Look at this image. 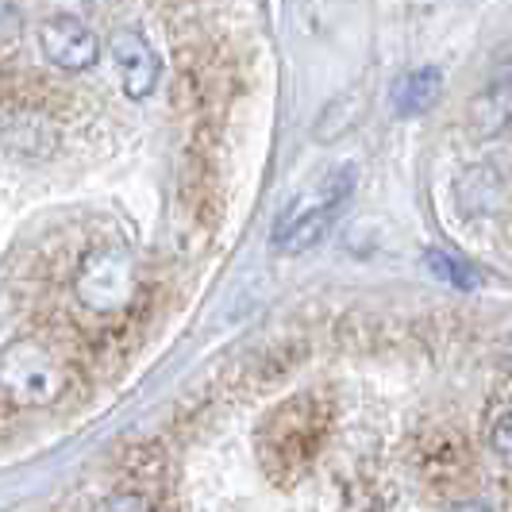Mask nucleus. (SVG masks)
Segmentation results:
<instances>
[{
    "mask_svg": "<svg viewBox=\"0 0 512 512\" xmlns=\"http://www.w3.org/2000/svg\"><path fill=\"white\" fill-rule=\"evenodd\" d=\"M355 193V166H335L328 174L308 185L301 197H293V205L282 212L278 228L270 235V243L282 251V255H301V251H312L328 228L332 220L343 212V205L351 201Z\"/></svg>",
    "mask_w": 512,
    "mask_h": 512,
    "instance_id": "f257e3e1",
    "label": "nucleus"
},
{
    "mask_svg": "<svg viewBox=\"0 0 512 512\" xmlns=\"http://www.w3.org/2000/svg\"><path fill=\"white\" fill-rule=\"evenodd\" d=\"M0 389L24 409H47L66 393V366L47 343L16 339L0 351Z\"/></svg>",
    "mask_w": 512,
    "mask_h": 512,
    "instance_id": "f03ea898",
    "label": "nucleus"
},
{
    "mask_svg": "<svg viewBox=\"0 0 512 512\" xmlns=\"http://www.w3.org/2000/svg\"><path fill=\"white\" fill-rule=\"evenodd\" d=\"M131 293H135V262H131L128 251L104 247V251L85 258V266L77 274L81 305L101 312V316H112V312L128 308Z\"/></svg>",
    "mask_w": 512,
    "mask_h": 512,
    "instance_id": "7ed1b4c3",
    "label": "nucleus"
},
{
    "mask_svg": "<svg viewBox=\"0 0 512 512\" xmlns=\"http://www.w3.org/2000/svg\"><path fill=\"white\" fill-rule=\"evenodd\" d=\"M39 47L43 58L66 70V74H81L93 70L101 58V39L93 35V27H85L77 16H51L39 27Z\"/></svg>",
    "mask_w": 512,
    "mask_h": 512,
    "instance_id": "20e7f679",
    "label": "nucleus"
},
{
    "mask_svg": "<svg viewBox=\"0 0 512 512\" xmlns=\"http://www.w3.org/2000/svg\"><path fill=\"white\" fill-rule=\"evenodd\" d=\"M112 54H116V66L124 77V93L131 101H147L158 85V74H162V62H158L151 39L139 27H120L112 35Z\"/></svg>",
    "mask_w": 512,
    "mask_h": 512,
    "instance_id": "39448f33",
    "label": "nucleus"
},
{
    "mask_svg": "<svg viewBox=\"0 0 512 512\" xmlns=\"http://www.w3.org/2000/svg\"><path fill=\"white\" fill-rule=\"evenodd\" d=\"M320 416L316 412H305L301 401L285 405L278 416H274V439H270V459L282 466V459L289 455V466H301L305 455L316 451L320 443Z\"/></svg>",
    "mask_w": 512,
    "mask_h": 512,
    "instance_id": "423d86ee",
    "label": "nucleus"
},
{
    "mask_svg": "<svg viewBox=\"0 0 512 512\" xmlns=\"http://www.w3.org/2000/svg\"><path fill=\"white\" fill-rule=\"evenodd\" d=\"M439 93H443V74L432 70V66H424V70H412V74L397 77V85L389 89V108L409 120V116L428 112L439 101Z\"/></svg>",
    "mask_w": 512,
    "mask_h": 512,
    "instance_id": "0eeeda50",
    "label": "nucleus"
},
{
    "mask_svg": "<svg viewBox=\"0 0 512 512\" xmlns=\"http://www.w3.org/2000/svg\"><path fill=\"white\" fill-rule=\"evenodd\" d=\"M486 439L489 447L497 451V459L509 462L512 455V405H509V385H501V393H497V409L489 416L486 424Z\"/></svg>",
    "mask_w": 512,
    "mask_h": 512,
    "instance_id": "6e6552de",
    "label": "nucleus"
},
{
    "mask_svg": "<svg viewBox=\"0 0 512 512\" xmlns=\"http://www.w3.org/2000/svg\"><path fill=\"white\" fill-rule=\"evenodd\" d=\"M428 262H432V270H436V274L447 285H459V289H474V274H470V270L462 266L459 258L443 255V251H432V255H428Z\"/></svg>",
    "mask_w": 512,
    "mask_h": 512,
    "instance_id": "1a4fd4ad",
    "label": "nucleus"
},
{
    "mask_svg": "<svg viewBox=\"0 0 512 512\" xmlns=\"http://www.w3.org/2000/svg\"><path fill=\"white\" fill-rule=\"evenodd\" d=\"M97 512H154L151 509V497L147 493H139V489H116V493H108Z\"/></svg>",
    "mask_w": 512,
    "mask_h": 512,
    "instance_id": "9d476101",
    "label": "nucleus"
},
{
    "mask_svg": "<svg viewBox=\"0 0 512 512\" xmlns=\"http://www.w3.org/2000/svg\"><path fill=\"white\" fill-rule=\"evenodd\" d=\"M447 512H489L486 505H478V501H462V505H451Z\"/></svg>",
    "mask_w": 512,
    "mask_h": 512,
    "instance_id": "9b49d317",
    "label": "nucleus"
}]
</instances>
